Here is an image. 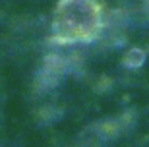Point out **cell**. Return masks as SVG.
<instances>
[{"label":"cell","instance_id":"5","mask_svg":"<svg viewBox=\"0 0 149 147\" xmlns=\"http://www.w3.org/2000/svg\"><path fill=\"white\" fill-rule=\"evenodd\" d=\"M143 4H145V10L149 12V0H143Z\"/></svg>","mask_w":149,"mask_h":147},{"label":"cell","instance_id":"1","mask_svg":"<svg viewBox=\"0 0 149 147\" xmlns=\"http://www.w3.org/2000/svg\"><path fill=\"white\" fill-rule=\"evenodd\" d=\"M101 27V14L93 0H62L52 22L54 41L60 45L89 43L99 35Z\"/></svg>","mask_w":149,"mask_h":147},{"label":"cell","instance_id":"3","mask_svg":"<svg viewBox=\"0 0 149 147\" xmlns=\"http://www.w3.org/2000/svg\"><path fill=\"white\" fill-rule=\"evenodd\" d=\"M145 60H147V52H145L143 49H139V47H132V49H128V52L124 54L122 64H124V68H128V70H139V68L145 64Z\"/></svg>","mask_w":149,"mask_h":147},{"label":"cell","instance_id":"4","mask_svg":"<svg viewBox=\"0 0 149 147\" xmlns=\"http://www.w3.org/2000/svg\"><path fill=\"white\" fill-rule=\"evenodd\" d=\"M120 126H122V130H130L134 124H136V112L134 110H128V112H124V114L120 116Z\"/></svg>","mask_w":149,"mask_h":147},{"label":"cell","instance_id":"2","mask_svg":"<svg viewBox=\"0 0 149 147\" xmlns=\"http://www.w3.org/2000/svg\"><path fill=\"white\" fill-rule=\"evenodd\" d=\"M120 132H122V126L118 120H103L95 126V134L101 141H112L120 136Z\"/></svg>","mask_w":149,"mask_h":147}]
</instances>
